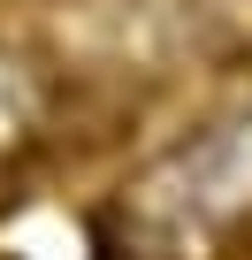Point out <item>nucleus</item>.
Masks as SVG:
<instances>
[{"mask_svg":"<svg viewBox=\"0 0 252 260\" xmlns=\"http://www.w3.org/2000/svg\"><path fill=\"white\" fill-rule=\"evenodd\" d=\"M16 130H23V92H16V77H8V61H0V153L16 146Z\"/></svg>","mask_w":252,"mask_h":260,"instance_id":"obj_2","label":"nucleus"},{"mask_svg":"<svg viewBox=\"0 0 252 260\" xmlns=\"http://www.w3.org/2000/svg\"><path fill=\"white\" fill-rule=\"evenodd\" d=\"M244 222H252V115H222L122 184L92 214V245L107 260H206Z\"/></svg>","mask_w":252,"mask_h":260,"instance_id":"obj_1","label":"nucleus"}]
</instances>
